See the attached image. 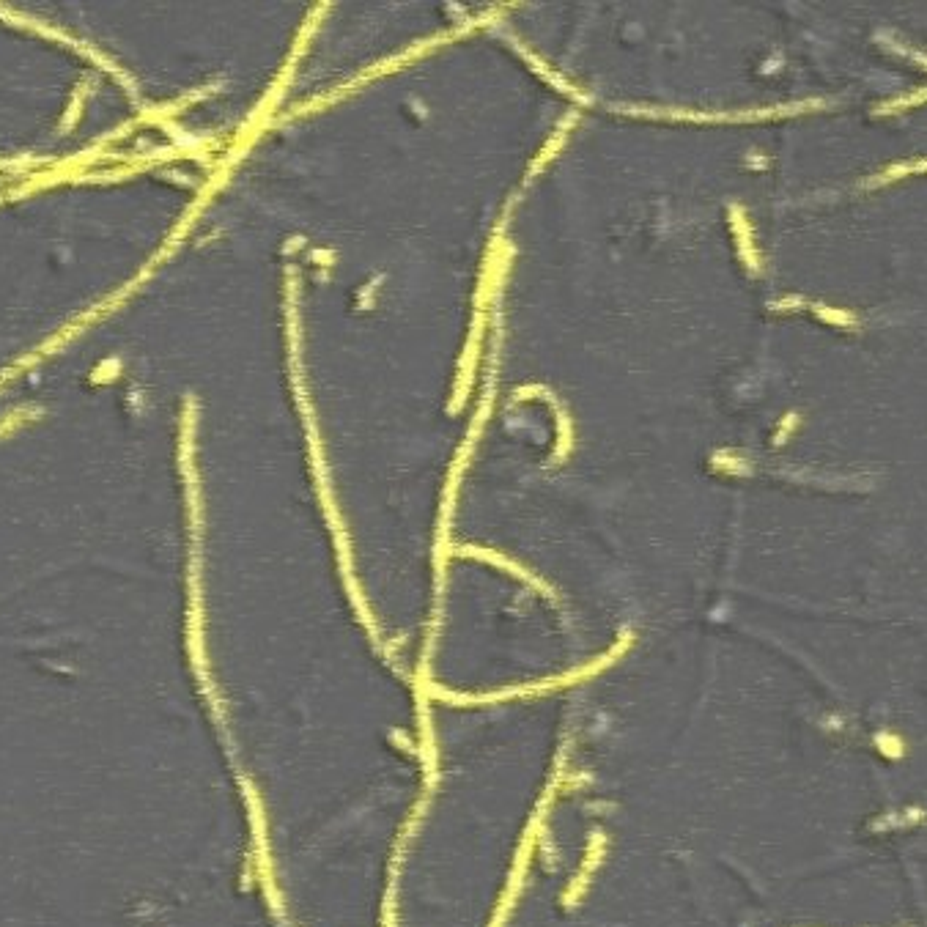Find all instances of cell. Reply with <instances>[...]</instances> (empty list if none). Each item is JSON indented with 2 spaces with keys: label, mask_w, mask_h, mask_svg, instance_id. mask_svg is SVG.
<instances>
[{
  "label": "cell",
  "mask_w": 927,
  "mask_h": 927,
  "mask_svg": "<svg viewBox=\"0 0 927 927\" xmlns=\"http://www.w3.org/2000/svg\"><path fill=\"white\" fill-rule=\"evenodd\" d=\"M917 176H927V157H906V160L886 162L875 173L864 176L859 187L867 192L886 190V187H895V184L917 179Z\"/></svg>",
  "instance_id": "1"
},
{
  "label": "cell",
  "mask_w": 927,
  "mask_h": 927,
  "mask_svg": "<svg viewBox=\"0 0 927 927\" xmlns=\"http://www.w3.org/2000/svg\"><path fill=\"white\" fill-rule=\"evenodd\" d=\"M922 107H927V86H914L906 88V91H897V94L881 96V99L873 102V107H870V116L884 121V118L908 116V113L922 110Z\"/></svg>",
  "instance_id": "2"
},
{
  "label": "cell",
  "mask_w": 927,
  "mask_h": 927,
  "mask_svg": "<svg viewBox=\"0 0 927 927\" xmlns=\"http://www.w3.org/2000/svg\"><path fill=\"white\" fill-rule=\"evenodd\" d=\"M807 313H810L818 324H823V327L848 332V335H856V332H862L864 327L862 313H856L853 308H842V305H832V302H821V299L810 302V310H807Z\"/></svg>",
  "instance_id": "3"
},
{
  "label": "cell",
  "mask_w": 927,
  "mask_h": 927,
  "mask_svg": "<svg viewBox=\"0 0 927 927\" xmlns=\"http://www.w3.org/2000/svg\"><path fill=\"white\" fill-rule=\"evenodd\" d=\"M733 225H736V242H738V253H741V261L749 267L752 275H763L766 261H763V253H760V245H757V239H755V225L749 223V217H746L744 209H736V212H733Z\"/></svg>",
  "instance_id": "4"
},
{
  "label": "cell",
  "mask_w": 927,
  "mask_h": 927,
  "mask_svg": "<svg viewBox=\"0 0 927 927\" xmlns=\"http://www.w3.org/2000/svg\"><path fill=\"white\" fill-rule=\"evenodd\" d=\"M873 749L884 763H903L908 757V738L895 727H881L875 730Z\"/></svg>",
  "instance_id": "5"
},
{
  "label": "cell",
  "mask_w": 927,
  "mask_h": 927,
  "mask_svg": "<svg viewBox=\"0 0 927 927\" xmlns=\"http://www.w3.org/2000/svg\"><path fill=\"white\" fill-rule=\"evenodd\" d=\"M875 42L884 44L889 53L906 58L908 64H914L919 72H925L927 75V50H922V47H917V44L906 42V39H900V36H895V33H886V31L878 33V36H875Z\"/></svg>",
  "instance_id": "6"
},
{
  "label": "cell",
  "mask_w": 927,
  "mask_h": 927,
  "mask_svg": "<svg viewBox=\"0 0 927 927\" xmlns=\"http://www.w3.org/2000/svg\"><path fill=\"white\" fill-rule=\"evenodd\" d=\"M801 428H804V415L796 412V409H790V412H785V415L777 420L774 434H771V445H774V448H785V445H790L793 439L799 437Z\"/></svg>",
  "instance_id": "7"
},
{
  "label": "cell",
  "mask_w": 927,
  "mask_h": 927,
  "mask_svg": "<svg viewBox=\"0 0 927 927\" xmlns=\"http://www.w3.org/2000/svg\"><path fill=\"white\" fill-rule=\"evenodd\" d=\"M804 310H810V299H804L801 294H785L771 302V313L777 316H799Z\"/></svg>",
  "instance_id": "8"
}]
</instances>
